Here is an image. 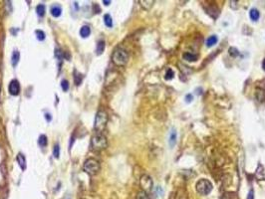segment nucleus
Instances as JSON below:
<instances>
[{
	"label": "nucleus",
	"mask_w": 265,
	"mask_h": 199,
	"mask_svg": "<svg viewBox=\"0 0 265 199\" xmlns=\"http://www.w3.org/2000/svg\"><path fill=\"white\" fill-rule=\"evenodd\" d=\"M108 146V139L107 137L101 133H97L91 139V147L93 150L100 151L107 148Z\"/></svg>",
	"instance_id": "obj_1"
},
{
	"label": "nucleus",
	"mask_w": 265,
	"mask_h": 199,
	"mask_svg": "<svg viewBox=\"0 0 265 199\" xmlns=\"http://www.w3.org/2000/svg\"><path fill=\"white\" fill-rule=\"evenodd\" d=\"M128 60H129V55H128L127 51L122 49V48H117L112 55V61L116 66H125L128 63Z\"/></svg>",
	"instance_id": "obj_2"
},
{
	"label": "nucleus",
	"mask_w": 265,
	"mask_h": 199,
	"mask_svg": "<svg viewBox=\"0 0 265 199\" xmlns=\"http://www.w3.org/2000/svg\"><path fill=\"white\" fill-rule=\"evenodd\" d=\"M108 114L105 111H98L95 117V122H94V129L97 130V133H101L107 126L108 122Z\"/></svg>",
	"instance_id": "obj_3"
},
{
	"label": "nucleus",
	"mask_w": 265,
	"mask_h": 199,
	"mask_svg": "<svg viewBox=\"0 0 265 199\" xmlns=\"http://www.w3.org/2000/svg\"><path fill=\"white\" fill-rule=\"evenodd\" d=\"M84 171L89 175H96L100 169H101V164L100 162L95 158H88L84 163Z\"/></svg>",
	"instance_id": "obj_4"
},
{
	"label": "nucleus",
	"mask_w": 265,
	"mask_h": 199,
	"mask_svg": "<svg viewBox=\"0 0 265 199\" xmlns=\"http://www.w3.org/2000/svg\"><path fill=\"white\" fill-rule=\"evenodd\" d=\"M212 188H213L212 183L209 180L205 179V178L199 179V180L196 182V184H195L196 191H198L200 195H203V196L209 194L212 191Z\"/></svg>",
	"instance_id": "obj_5"
},
{
	"label": "nucleus",
	"mask_w": 265,
	"mask_h": 199,
	"mask_svg": "<svg viewBox=\"0 0 265 199\" xmlns=\"http://www.w3.org/2000/svg\"><path fill=\"white\" fill-rule=\"evenodd\" d=\"M140 187L143 188V191H146V192L151 191L152 188V180L147 174H144L143 176L140 177Z\"/></svg>",
	"instance_id": "obj_6"
},
{
	"label": "nucleus",
	"mask_w": 265,
	"mask_h": 199,
	"mask_svg": "<svg viewBox=\"0 0 265 199\" xmlns=\"http://www.w3.org/2000/svg\"><path fill=\"white\" fill-rule=\"evenodd\" d=\"M8 91L12 96H18L20 93V84L17 80H12L8 86Z\"/></svg>",
	"instance_id": "obj_7"
},
{
	"label": "nucleus",
	"mask_w": 265,
	"mask_h": 199,
	"mask_svg": "<svg viewBox=\"0 0 265 199\" xmlns=\"http://www.w3.org/2000/svg\"><path fill=\"white\" fill-rule=\"evenodd\" d=\"M50 12L53 17H59V16H61L62 14V8L59 4H54V5L51 6Z\"/></svg>",
	"instance_id": "obj_8"
},
{
	"label": "nucleus",
	"mask_w": 265,
	"mask_h": 199,
	"mask_svg": "<svg viewBox=\"0 0 265 199\" xmlns=\"http://www.w3.org/2000/svg\"><path fill=\"white\" fill-rule=\"evenodd\" d=\"M16 160H17L18 164L20 166V168H21L22 170H25L26 169V158L25 156L22 154V153H18L17 156H16Z\"/></svg>",
	"instance_id": "obj_9"
},
{
	"label": "nucleus",
	"mask_w": 265,
	"mask_h": 199,
	"mask_svg": "<svg viewBox=\"0 0 265 199\" xmlns=\"http://www.w3.org/2000/svg\"><path fill=\"white\" fill-rule=\"evenodd\" d=\"M91 35V28L88 25H84L80 29V36L82 38H88Z\"/></svg>",
	"instance_id": "obj_10"
},
{
	"label": "nucleus",
	"mask_w": 265,
	"mask_h": 199,
	"mask_svg": "<svg viewBox=\"0 0 265 199\" xmlns=\"http://www.w3.org/2000/svg\"><path fill=\"white\" fill-rule=\"evenodd\" d=\"M105 51V41L104 40H99L97 43V47H96V54L98 56L102 55Z\"/></svg>",
	"instance_id": "obj_11"
},
{
	"label": "nucleus",
	"mask_w": 265,
	"mask_h": 199,
	"mask_svg": "<svg viewBox=\"0 0 265 199\" xmlns=\"http://www.w3.org/2000/svg\"><path fill=\"white\" fill-rule=\"evenodd\" d=\"M19 60H20V53H19V51H17V50L13 51V53H12V56H11V64H12V66H13V67L17 66Z\"/></svg>",
	"instance_id": "obj_12"
},
{
	"label": "nucleus",
	"mask_w": 265,
	"mask_h": 199,
	"mask_svg": "<svg viewBox=\"0 0 265 199\" xmlns=\"http://www.w3.org/2000/svg\"><path fill=\"white\" fill-rule=\"evenodd\" d=\"M175 143H176V131H175V129H172L171 131V133H170V138H168V145H170V146L172 148V147L175 146Z\"/></svg>",
	"instance_id": "obj_13"
},
{
	"label": "nucleus",
	"mask_w": 265,
	"mask_h": 199,
	"mask_svg": "<svg viewBox=\"0 0 265 199\" xmlns=\"http://www.w3.org/2000/svg\"><path fill=\"white\" fill-rule=\"evenodd\" d=\"M249 17L252 21H254V22L258 21V19L260 17L259 11L256 9V8H252V9H250V11H249Z\"/></svg>",
	"instance_id": "obj_14"
},
{
	"label": "nucleus",
	"mask_w": 265,
	"mask_h": 199,
	"mask_svg": "<svg viewBox=\"0 0 265 199\" xmlns=\"http://www.w3.org/2000/svg\"><path fill=\"white\" fill-rule=\"evenodd\" d=\"M182 58L187 62H195L198 57V55H194V54H191V53L186 52V53H183Z\"/></svg>",
	"instance_id": "obj_15"
},
{
	"label": "nucleus",
	"mask_w": 265,
	"mask_h": 199,
	"mask_svg": "<svg viewBox=\"0 0 265 199\" xmlns=\"http://www.w3.org/2000/svg\"><path fill=\"white\" fill-rule=\"evenodd\" d=\"M217 41H218L217 36L212 35V36H209V37L207 38L205 44H206V46H207V47H212V46H214L216 43H217Z\"/></svg>",
	"instance_id": "obj_16"
},
{
	"label": "nucleus",
	"mask_w": 265,
	"mask_h": 199,
	"mask_svg": "<svg viewBox=\"0 0 265 199\" xmlns=\"http://www.w3.org/2000/svg\"><path fill=\"white\" fill-rule=\"evenodd\" d=\"M36 12H37V15L39 17H43L45 15V12H46V6L44 4H39L36 7Z\"/></svg>",
	"instance_id": "obj_17"
},
{
	"label": "nucleus",
	"mask_w": 265,
	"mask_h": 199,
	"mask_svg": "<svg viewBox=\"0 0 265 199\" xmlns=\"http://www.w3.org/2000/svg\"><path fill=\"white\" fill-rule=\"evenodd\" d=\"M104 23H105V25L107 27H109V28L113 27V18H112V16L110 14L104 15Z\"/></svg>",
	"instance_id": "obj_18"
},
{
	"label": "nucleus",
	"mask_w": 265,
	"mask_h": 199,
	"mask_svg": "<svg viewBox=\"0 0 265 199\" xmlns=\"http://www.w3.org/2000/svg\"><path fill=\"white\" fill-rule=\"evenodd\" d=\"M38 145L41 147H45L48 145V139L45 134H41L38 138Z\"/></svg>",
	"instance_id": "obj_19"
},
{
	"label": "nucleus",
	"mask_w": 265,
	"mask_h": 199,
	"mask_svg": "<svg viewBox=\"0 0 265 199\" xmlns=\"http://www.w3.org/2000/svg\"><path fill=\"white\" fill-rule=\"evenodd\" d=\"M140 5H142L143 8L148 10V9H150V8L152 6V4H154V1H152V0H148V1H144V0L143 1V0H140Z\"/></svg>",
	"instance_id": "obj_20"
},
{
	"label": "nucleus",
	"mask_w": 265,
	"mask_h": 199,
	"mask_svg": "<svg viewBox=\"0 0 265 199\" xmlns=\"http://www.w3.org/2000/svg\"><path fill=\"white\" fill-rule=\"evenodd\" d=\"M74 80H75V85H76V86L81 85V83H82V81H83V76H82V74L77 73V72L75 71Z\"/></svg>",
	"instance_id": "obj_21"
},
{
	"label": "nucleus",
	"mask_w": 265,
	"mask_h": 199,
	"mask_svg": "<svg viewBox=\"0 0 265 199\" xmlns=\"http://www.w3.org/2000/svg\"><path fill=\"white\" fill-rule=\"evenodd\" d=\"M175 77V72L172 69H167L166 74H164V79L167 80V81H170V80H172Z\"/></svg>",
	"instance_id": "obj_22"
},
{
	"label": "nucleus",
	"mask_w": 265,
	"mask_h": 199,
	"mask_svg": "<svg viewBox=\"0 0 265 199\" xmlns=\"http://www.w3.org/2000/svg\"><path fill=\"white\" fill-rule=\"evenodd\" d=\"M35 34H36V38H37V40H39V41H44L46 38V35L42 30H36Z\"/></svg>",
	"instance_id": "obj_23"
},
{
	"label": "nucleus",
	"mask_w": 265,
	"mask_h": 199,
	"mask_svg": "<svg viewBox=\"0 0 265 199\" xmlns=\"http://www.w3.org/2000/svg\"><path fill=\"white\" fill-rule=\"evenodd\" d=\"M136 199H151L150 196L148 195V193L146 192V191H140V192H138V194H136Z\"/></svg>",
	"instance_id": "obj_24"
},
{
	"label": "nucleus",
	"mask_w": 265,
	"mask_h": 199,
	"mask_svg": "<svg viewBox=\"0 0 265 199\" xmlns=\"http://www.w3.org/2000/svg\"><path fill=\"white\" fill-rule=\"evenodd\" d=\"M53 156L55 158H59L60 156V146L58 143H56L54 145V148H53Z\"/></svg>",
	"instance_id": "obj_25"
},
{
	"label": "nucleus",
	"mask_w": 265,
	"mask_h": 199,
	"mask_svg": "<svg viewBox=\"0 0 265 199\" xmlns=\"http://www.w3.org/2000/svg\"><path fill=\"white\" fill-rule=\"evenodd\" d=\"M69 87H70V85H69V82H68V80H62V82H61V88H62V90H63L64 92H67L68 90H69Z\"/></svg>",
	"instance_id": "obj_26"
},
{
	"label": "nucleus",
	"mask_w": 265,
	"mask_h": 199,
	"mask_svg": "<svg viewBox=\"0 0 265 199\" xmlns=\"http://www.w3.org/2000/svg\"><path fill=\"white\" fill-rule=\"evenodd\" d=\"M229 54L232 56V57H237V56L239 55V52H238L237 49H236V48L230 47V48H229Z\"/></svg>",
	"instance_id": "obj_27"
},
{
	"label": "nucleus",
	"mask_w": 265,
	"mask_h": 199,
	"mask_svg": "<svg viewBox=\"0 0 265 199\" xmlns=\"http://www.w3.org/2000/svg\"><path fill=\"white\" fill-rule=\"evenodd\" d=\"M55 56H56V58H57V59L59 60V61H61L62 58H63V52H61L59 49H56Z\"/></svg>",
	"instance_id": "obj_28"
},
{
	"label": "nucleus",
	"mask_w": 265,
	"mask_h": 199,
	"mask_svg": "<svg viewBox=\"0 0 265 199\" xmlns=\"http://www.w3.org/2000/svg\"><path fill=\"white\" fill-rule=\"evenodd\" d=\"M192 100H194V96H192L191 94H187V95L186 96V102L187 103H191Z\"/></svg>",
	"instance_id": "obj_29"
},
{
	"label": "nucleus",
	"mask_w": 265,
	"mask_h": 199,
	"mask_svg": "<svg viewBox=\"0 0 265 199\" xmlns=\"http://www.w3.org/2000/svg\"><path fill=\"white\" fill-rule=\"evenodd\" d=\"M247 199H254V193H253V190H250V192L248 193V197Z\"/></svg>",
	"instance_id": "obj_30"
},
{
	"label": "nucleus",
	"mask_w": 265,
	"mask_h": 199,
	"mask_svg": "<svg viewBox=\"0 0 265 199\" xmlns=\"http://www.w3.org/2000/svg\"><path fill=\"white\" fill-rule=\"evenodd\" d=\"M45 118L47 119V122H51L52 119V117L50 114H45Z\"/></svg>",
	"instance_id": "obj_31"
},
{
	"label": "nucleus",
	"mask_w": 265,
	"mask_h": 199,
	"mask_svg": "<svg viewBox=\"0 0 265 199\" xmlns=\"http://www.w3.org/2000/svg\"><path fill=\"white\" fill-rule=\"evenodd\" d=\"M103 3L105 4L106 6H108V5H110V4H111V1H110V0H103Z\"/></svg>",
	"instance_id": "obj_32"
},
{
	"label": "nucleus",
	"mask_w": 265,
	"mask_h": 199,
	"mask_svg": "<svg viewBox=\"0 0 265 199\" xmlns=\"http://www.w3.org/2000/svg\"><path fill=\"white\" fill-rule=\"evenodd\" d=\"M262 68H263V70L265 71V59L263 60V62H262Z\"/></svg>",
	"instance_id": "obj_33"
},
{
	"label": "nucleus",
	"mask_w": 265,
	"mask_h": 199,
	"mask_svg": "<svg viewBox=\"0 0 265 199\" xmlns=\"http://www.w3.org/2000/svg\"><path fill=\"white\" fill-rule=\"evenodd\" d=\"M0 91H1V88H0Z\"/></svg>",
	"instance_id": "obj_34"
}]
</instances>
